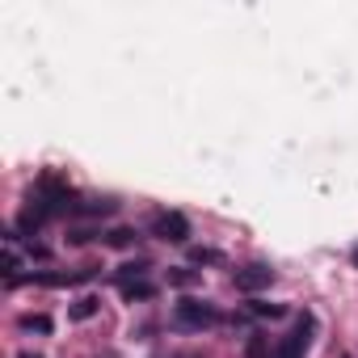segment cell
I'll list each match as a JSON object with an SVG mask.
<instances>
[{
	"mask_svg": "<svg viewBox=\"0 0 358 358\" xmlns=\"http://www.w3.org/2000/svg\"><path fill=\"white\" fill-rule=\"evenodd\" d=\"M173 320L182 329H211L220 320V312L211 303H203V299H177L173 303Z\"/></svg>",
	"mask_w": 358,
	"mask_h": 358,
	"instance_id": "obj_1",
	"label": "cell"
},
{
	"mask_svg": "<svg viewBox=\"0 0 358 358\" xmlns=\"http://www.w3.org/2000/svg\"><path fill=\"white\" fill-rule=\"evenodd\" d=\"M312 316H299L295 320V329L282 337V345H278V358H303L308 354V345H312Z\"/></svg>",
	"mask_w": 358,
	"mask_h": 358,
	"instance_id": "obj_2",
	"label": "cell"
},
{
	"mask_svg": "<svg viewBox=\"0 0 358 358\" xmlns=\"http://www.w3.org/2000/svg\"><path fill=\"white\" fill-rule=\"evenodd\" d=\"M152 232H156L160 241L182 245V241L190 236V220H186L182 211H160V215H156V224H152Z\"/></svg>",
	"mask_w": 358,
	"mask_h": 358,
	"instance_id": "obj_3",
	"label": "cell"
},
{
	"mask_svg": "<svg viewBox=\"0 0 358 358\" xmlns=\"http://www.w3.org/2000/svg\"><path fill=\"white\" fill-rule=\"evenodd\" d=\"M274 282V270L270 266H245V270H236V291H262V287H270Z\"/></svg>",
	"mask_w": 358,
	"mask_h": 358,
	"instance_id": "obj_4",
	"label": "cell"
},
{
	"mask_svg": "<svg viewBox=\"0 0 358 358\" xmlns=\"http://www.w3.org/2000/svg\"><path fill=\"white\" fill-rule=\"evenodd\" d=\"M249 312H253V316H262V320H278V316H287V308H282V303H262V299H253V303H249Z\"/></svg>",
	"mask_w": 358,
	"mask_h": 358,
	"instance_id": "obj_5",
	"label": "cell"
},
{
	"mask_svg": "<svg viewBox=\"0 0 358 358\" xmlns=\"http://www.w3.org/2000/svg\"><path fill=\"white\" fill-rule=\"evenodd\" d=\"M152 295H156L152 282H127V287H122V299H131V303H135V299H152Z\"/></svg>",
	"mask_w": 358,
	"mask_h": 358,
	"instance_id": "obj_6",
	"label": "cell"
},
{
	"mask_svg": "<svg viewBox=\"0 0 358 358\" xmlns=\"http://www.w3.org/2000/svg\"><path fill=\"white\" fill-rule=\"evenodd\" d=\"M17 324H22L26 333H51V316H43V312H38V316L30 312V316H22Z\"/></svg>",
	"mask_w": 358,
	"mask_h": 358,
	"instance_id": "obj_7",
	"label": "cell"
},
{
	"mask_svg": "<svg viewBox=\"0 0 358 358\" xmlns=\"http://www.w3.org/2000/svg\"><path fill=\"white\" fill-rule=\"evenodd\" d=\"M194 282H199V270H169V287H177V291H186Z\"/></svg>",
	"mask_w": 358,
	"mask_h": 358,
	"instance_id": "obj_8",
	"label": "cell"
},
{
	"mask_svg": "<svg viewBox=\"0 0 358 358\" xmlns=\"http://www.w3.org/2000/svg\"><path fill=\"white\" fill-rule=\"evenodd\" d=\"M131 241H135V232H131V228H114V232L106 236V245H114V249H127Z\"/></svg>",
	"mask_w": 358,
	"mask_h": 358,
	"instance_id": "obj_9",
	"label": "cell"
},
{
	"mask_svg": "<svg viewBox=\"0 0 358 358\" xmlns=\"http://www.w3.org/2000/svg\"><path fill=\"white\" fill-rule=\"evenodd\" d=\"M190 262H194V266H215L220 253H215V249H190Z\"/></svg>",
	"mask_w": 358,
	"mask_h": 358,
	"instance_id": "obj_10",
	"label": "cell"
},
{
	"mask_svg": "<svg viewBox=\"0 0 358 358\" xmlns=\"http://www.w3.org/2000/svg\"><path fill=\"white\" fill-rule=\"evenodd\" d=\"M143 270H148V262H127V266H122V270H118V282H131V274H135V278H139V274H143Z\"/></svg>",
	"mask_w": 358,
	"mask_h": 358,
	"instance_id": "obj_11",
	"label": "cell"
},
{
	"mask_svg": "<svg viewBox=\"0 0 358 358\" xmlns=\"http://www.w3.org/2000/svg\"><path fill=\"white\" fill-rule=\"evenodd\" d=\"M93 312H97V299H80V303L72 308V320H89Z\"/></svg>",
	"mask_w": 358,
	"mask_h": 358,
	"instance_id": "obj_12",
	"label": "cell"
},
{
	"mask_svg": "<svg viewBox=\"0 0 358 358\" xmlns=\"http://www.w3.org/2000/svg\"><path fill=\"white\" fill-rule=\"evenodd\" d=\"M249 358H266V341L262 337H249Z\"/></svg>",
	"mask_w": 358,
	"mask_h": 358,
	"instance_id": "obj_13",
	"label": "cell"
},
{
	"mask_svg": "<svg viewBox=\"0 0 358 358\" xmlns=\"http://www.w3.org/2000/svg\"><path fill=\"white\" fill-rule=\"evenodd\" d=\"M350 257H354V266H358V245H354V253H350Z\"/></svg>",
	"mask_w": 358,
	"mask_h": 358,
	"instance_id": "obj_14",
	"label": "cell"
},
{
	"mask_svg": "<svg viewBox=\"0 0 358 358\" xmlns=\"http://www.w3.org/2000/svg\"><path fill=\"white\" fill-rule=\"evenodd\" d=\"M182 358H199V354H182Z\"/></svg>",
	"mask_w": 358,
	"mask_h": 358,
	"instance_id": "obj_15",
	"label": "cell"
},
{
	"mask_svg": "<svg viewBox=\"0 0 358 358\" xmlns=\"http://www.w3.org/2000/svg\"><path fill=\"white\" fill-rule=\"evenodd\" d=\"M22 358H34V354H22Z\"/></svg>",
	"mask_w": 358,
	"mask_h": 358,
	"instance_id": "obj_16",
	"label": "cell"
},
{
	"mask_svg": "<svg viewBox=\"0 0 358 358\" xmlns=\"http://www.w3.org/2000/svg\"><path fill=\"white\" fill-rule=\"evenodd\" d=\"M341 358H350V354H341Z\"/></svg>",
	"mask_w": 358,
	"mask_h": 358,
	"instance_id": "obj_17",
	"label": "cell"
}]
</instances>
